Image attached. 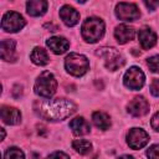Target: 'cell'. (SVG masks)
Listing matches in <instances>:
<instances>
[{"mask_svg": "<svg viewBox=\"0 0 159 159\" xmlns=\"http://www.w3.org/2000/svg\"><path fill=\"white\" fill-rule=\"evenodd\" d=\"M37 116L46 120H62L76 112V106L72 101L66 98L37 101L34 104Z\"/></svg>", "mask_w": 159, "mask_h": 159, "instance_id": "6da1fadb", "label": "cell"}, {"mask_svg": "<svg viewBox=\"0 0 159 159\" xmlns=\"http://www.w3.org/2000/svg\"><path fill=\"white\" fill-rule=\"evenodd\" d=\"M82 37L89 42L94 43L99 41L104 35V22L98 17H88L81 29Z\"/></svg>", "mask_w": 159, "mask_h": 159, "instance_id": "7a4b0ae2", "label": "cell"}, {"mask_svg": "<svg viewBox=\"0 0 159 159\" xmlns=\"http://www.w3.org/2000/svg\"><path fill=\"white\" fill-rule=\"evenodd\" d=\"M56 88H57V81L55 76L48 71L42 72L37 77L34 87L35 93L42 98H51L56 93Z\"/></svg>", "mask_w": 159, "mask_h": 159, "instance_id": "3957f363", "label": "cell"}, {"mask_svg": "<svg viewBox=\"0 0 159 159\" xmlns=\"http://www.w3.org/2000/svg\"><path fill=\"white\" fill-rule=\"evenodd\" d=\"M65 67L67 70L68 73H71L72 76L80 77L83 76L88 68H89V62L87 60L86 56L80 55V53H70L66 60H65Z\"/></svg>", "mask_w": 159, "mask_h": 159, "instance_id": "277c9868", "label": "cell"}, {"mask_svg": "<svg viewBox=\"0 0 159 159\" xmlns=\"http://www.w3.org/2000/svg\"><path fill=\"white\" fill-rule=\"evenodd\" d=\"M96 53L104 58V66L109 71H117L125 63L124 57L114 47H101Z\"/></svg>", "mask_w": 159, "mask_h": 159, "instance_id": "5b68a950", "label": "cell"}, {"mask_svg": "<svg viewBox=\"0 0 159 159\" xmlns=\"http://www.w3.org/2000/svg\"><path fill=\"white\" fill-rule=\"evenodd\" d=\"M25 19L15 11H9L2 16L1 27L6 32H17L25 26Z\"/></svg>", "mask_w": 159, "mask_h": 159, "instance_id": "8992f818", "label": "cell"}, {"mask_svg": "<svg viewBox=\"0 0 159 159\" xmlns=\"http://www.w3.org/2000/svg\"><path fill=\"white\" fill-rule=\"evenodd\" d=\"M124 84L125 87H128L129 89H133V91H137V89H140L144 84V81H145V76L143 73V71L138 67H130L125 75H124Z\"/></svg>", "mask_w": 159, "mask_h": 159, "instance_id": "52a82bcc", "label": "cell"}, {"mask_svg": "<svg viewBox=\"0 0 159 159\" xmlns=\"http://www.w3.org/2000/svg\"><path fill=\"white\" fill-rule=\"evenodd\" d=\"M116 16L123 21H134V20L139 19L140 12L135 4L119 2L116 6Z\"/></svg>", "mask_w": 159, "mask_h": 159, "instance_id": "ba28073f", "label": "cell"}, {"mask_svg": "<svg viewBox=\"0 0 159 159\" xmlns=\"http://www.w3.org/2000/svg\"><path fill=\"white\" fill-rule=\"evenodd\" d=\"M149 142V135L140 128H132L127 134V143L132 149H142Z\"/></svg>", "mask_w": 159, "mask_h": 159, "instance_id": "9c48e42d", "label": "cell"}, {"mask_svg": "<svg viewBox=\"0 0 159 159\" xmlns=\"http://www.w3.org/2000/svg\"><path fill=\"white\" fill-rule=\"evenodd\" d=\"M127 111L129 114H132L134 117H142L148 113L149 104L144 97H135L128 103Z\"/></svg>", "mask_w": 159, "mask_h": 159, "instance_id": "30bf717a", "label": "cell"}, {"mask_svg": "<svg viewBox=\"0 0 159 159\" xmlns=\"http://www.w3.org/2000/svg\"><path fill=\"white\" fill-rule=\"evenodd\" d=\"M0 116L1 119L5 124H19L21 122V113L19 109L14 108V107H7V106H2L1 111H0Z\"/></svg>", "mask_w": 159, "mask_h": 159, "instance_id": "8fae6325", "label": "cell"}, {"mask_svg": "<svg viewBox=\"0 0 159 159\" xmlns=\"http://www.w3.org/2000/svg\"><path fill=\"white\" fill-rule=\"evenodd\" d=\"M60 17L67 26H75L80 21V14L70 5H65L60 9Z\"/></svg>", "mask_w": 159, "mask_h": 159, "instance_id": "7c38bea8", "label": "cell"}, {"mask_svg": "<svg viewBox=\"0 0 159 159\" xmlns=\"http://www.w3.org/2000/svg\"><path fill=\"white\" fill-rule=\"evenodd\" d=\"M46 45L50 47V50L56 53V55H61L63 52H66L70 47V42L67 39L62 37V36H53V37H50L47 41H46Z\"/></svg>", "mask_w": 159, "mask_h": 159, "instance_id": "4fadbf2b", "label": "cell"}, {"mask_svg": "<svg viewBox=\"0 0 159 159\" xmlns=\"http://www.w3.org/2000/svg\"><path fill=\"white\" fill-rule=\"evenodd\" d=\"M15 41L14 40H2L0 43V56L6 62H14L16 60L15 51Z\"/></svg>", "mask_w": 159, "mask_h": 159, "instance_id": "5bb4252c", "label": "cell"}, {"mask_svg": "<svg viewBox=\"0 0 159 159\" xmlns=\"http://www.w3.org/2000/svg\"><path fill=\"white\" fill-rule=\"evenodd\" d=\"M138 39H139L140 46L144 50H149V48H152L157 43V35H155V32L153 30L148 29V27H144V29L139 30Z\"/></svg>", "mask_w": 159, "mask_h": 159, "instance_id": "9a60e30c", "label": "cell"}, {"mask_svg": "<svg viewBox=\"0 0 159 159\" xmlns=\"http://www.w3.org/2000/svg\"><path fill=\"white\" fill-rule=\"evenodd\" d=\"M134 35H135L134 29L130 27V26H128V25H124V24L118 25L116 27V30H114V36H116L117 41L119 43H122V45L129 42L130 40H133Z\"/></svg>", "mask_w": 159, "mask_h": 159, "instance_id": "2e32d148", "label": "cell"}, {"mask_svg": "<svg viewBox=\"0 0 159 159\" xmlns=\"http://www.w3.org/2000/svg\"><path fill=\"white\" fill-rule=\"evenodd\" d=\"M27 14L31 16H41L47 10L46 0H29L26 4Z\"/></svg>", "mask_w": 159, "mask_h": 159, "instance_id": "e0dca14e", "label": "cell"}, {"mask_svg": "<svg viewBox=\"0 0 159 159\" xmlns=\"http://www.w3.org/2000/svg\"><path fill=\"white\" fill-rule=\"evenodd\" d=\"M70 128L76 135H84L89 133V124L83 117H76L70 122Z\"/></svg>", "mask_w": 159, "mask_h": 159, "instance_id": "ac0fdd59", "label": "cell"}, {"mask_svg": "<svg viewBox=\"0 0 159 159\" xmlns=\"http://www.w3.org/2000/svg\"><path fill=\"white\" fill-rule=\"evenodd\" d=\"M30 58L31 61L37 65V66H45L48 63L50 58H48V55L46 52V50H43L42 47H35L32 50V52L30 53Z\"/></svg>", "mask_w": 159, "mask_h": 159, "instance_id": "d6986e66", "label": "cell"}, {"mask_svg": "<svg viewBox=\"0 0 159 159\" xmlns=\"http://www.w3.org/2000/svg\"><path fill=\"white\" fill-rule=\"evenodd\" d=\"M92 120H93L94 125L102 130H107L111 127V118L108 114H106L103 112H94L92 114Z\"/></svg>", "mask_w": 159, "mask_h": 159, "instance_id": "ffe728a7", "label": "cell"}, {"mask_svg": "<svg viewBox=\"0 0 159 159\" xmlns=\"http://www.w3.org/2000/svg\"><path fill=\"white\" fill-rule=\"evenodd\" d=\"M72 148L77 153L84 155V154H88L92 150V144L86 139H76V140L72 142Z\"/></svg>", "mask_w": 159, "mask_h": 159, "instance_id": "44dd1931", "label": "cell"}, {"mask_svg": "<svg viewBox=\"0 0 159 159\" xmlns=\"http://www.w3.org/2000/svg\"><path fill=\"white\" fill-rule=\"evenodd\" d=\"M5 159H20V158H25V154L22 153V150H20L16 147H11L6 150V153L4 154Z\"/></svg>", "mask_w": 159, "mask_h": 159, "instance_id": "7402d4cb", "label": "cell"}, {"mask_svg": "<svg viewBox=\"0 0 159 159\" xmlns=\"http://www.w3.org/2000/svg\"><path fill=\"white\" fill-rule=\"evenodd\" d=\"M147 65L149 67V70L152 72H155V73H159V55H155V56H152L147 60Z\"/></svg>", "mask_w": 159, "mask_h": 159, "instance_id": "603a6c76", "label": "cell"}, {"mask_svg": "<svg viewBox=\"0 0 159 159\" xmlns=\"http://www.w3.org/2000/svg\"><path fill=\"white\" fill-rule=\"evenodd\" d=\"M147 155H148L149 158L158 159V158H159V144H154V145H152V147L147 150Z\"/></svg>", "mask_w": 159, "mask_h": 159, "instance_id": "cb8c5ba5", "label": "cell"}, {"mask_svg": "<svg viewBox=\"0 0 159 159\" xmlns=\"http://www.w3.org/2000/svg\"><path fill=\"white\" fill-rule=\"evenodd\" d=\"M150 93L155 97H159V80H154L150 84Z\"/></svg>", "mask_w": 159, "mask_h": 159, "instance_id": "d4e9b609", "label": "cell"}, {"mask_svg": "<svg viewBox=\"0 0 159 159\" xmlns=\"http://www.w3.org/2000/svg\"><path fill=\"white\" fill-rule=\"evenodd\" d=\"M144 4H145V6H147L149 10L154 11V10H157L158 6H159V0H144Z\"/></svg>", "mask_w": 159, "mask_h": 159, "instance_id": "484cf974", "label": "cell"}, {"mask_svg": "<svg viewBox=\"0 0 159 159\" xmlns=\"http://www.w3.org/2000/svg\"><path fill=\"white\" fill-rule=\"evenodd\" d=\"M152 127L154 130L159 132V112H157L152 118Z\"/></svg>", "mask_w": 159, "mask_h": 159, "instance_id": "4316f807", "label": "cell"}, {"mask_svg": "<svg viewBox=\"0 0 159 159\" xmlns=\"http://www.w3.org/2000/svg\"><path fill=\"white\" fill-rule=\"evenodd\" d=\"M21 94H22V86H20V84L14 86V89H12V96H14L15 98H19Z\"/></svg>", "mask_w": 159, "mask_h": 159, "instance_id": "83f0119b", "label": "cell"}, {"mask_svg": "<svg viewBox=\"0 0 159 159\" xmlns=\"http://www.w3.org/2000/svg\"><path fill=\"white\" fill-rule=\"evenodd\" d=\"M55 157H60V158H68L70 155L66 154V153H62V152H55V153H51L48 155V158H55Z\"/></svg>", "mask_w": 159, "mask_h": 159, "instance_id": "f1b7e54d", "label": "cell"}, {"mask_svg": "<svg viewBox=\"0 0 159 159\" xmlns=\"http://www.w3.org/2000/svg\"><path fill=\"white\" fill-rule=\"evenodd\" d=\"M0 130H1V140H4V138H5V130H4V128H1Z\"/></svg>", "mask_w": 159, "mask_h": 159, "instance_id": "f546056e", "label": "cell"}, {"mask_svg": "<svg viewBox=\"0 0 159 159\" xmlns=\"http://www.w3.org/2000/svg\"><path fill=\"white\" fill-rule=\"evenodd\" d=\"M76 1H78V2H86L87 0H76Z\"/></svg>", "mask_w": 159, "mask_h": 159, "instance_id": "4dcf8cb0", "label": "cell"}]
</instances>
